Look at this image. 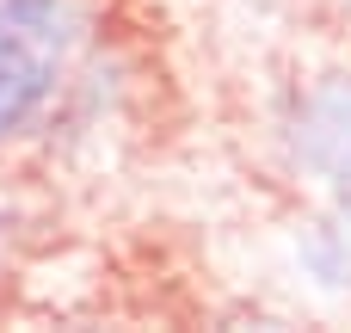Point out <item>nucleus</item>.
Masks as SVG:
<instances>
[{
  "label": "nucleus",
  "instance_id": "f257e3e1",
  "mask_svg": "<svg viewBox=\"0 0 351 333\" xmlns=\"http://www.w3.org/2000/svg\"><path fill=\"white\" fill-rule=\"evenodd\" d=\"M74 31V0H0V142L49 111Z\"/></svg>",
  "mask_w": 351,
  "mask_h": 333
},
{
  "label": "nucleus",
  "instance_id": "f03ea898",
  "mask_svg": "<svg viewBox=\"0 0 351 333\" xmlns=\"http://www.w3.org/2000/svg\"><path fill=\"white\" fill-rule=\"evenodd\" d=\"M284 136H290L296 167H308L327 192H351V74L315 80L290 105Z\"/></svg>",
  "mask_w": 351,
  "mask_h": 333
},
{
  "label": "nucleus",
  "instance_id": "7ed1b4c3",
  "mask_svg": "<svg viewBox=\"0 0 351 333\" xmlns=\"http://www.w3.org/2000/svg\"><path fill=\"white\" fill-rule=\"evenodd\" d=\"M302 260L327 278V284H351V229H315L302 241Z\"/></svg>",
  "mask_w": 351,
  "mask_h": 333
},
{
  "label": "nucleus",
  "instance_id": "20e7f679",
  "mask_svg": "<svg viewBox=\"0 0 351 333\" xmlns=\"http://www.w3.org/2000/svg\"><path fill=\"white\" fill-rule=\"evenodd\" d=\"M333 204H339V222L351 229V192H333Z\"/></svg>",
  "mask_w": 351,
  "mask_h": 333
},
{
  "label": "nucleus",
  "instance_id": "39448f33",
  "mask_svg": "<svg viewBox=\"0 0 351 333\" xmlns=\"http://www.w3.org/2000/svg\"><path fill=\"white\" fill-rule=\"evenodd\" d=\"M346 6H351V0H346Z\"/></svg>",
  "mask_w": 351,
  "mask_h": 333
}]
</instances>
